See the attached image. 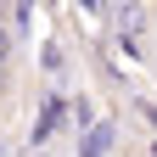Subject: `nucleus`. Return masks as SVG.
<instances>
[{
  "label": "nucleus",
  "mask_w": 157,
  "mask_h": 157,
  "mask_svg": "<svg viewBox=\"0 0 157 157\" xmlns=\"http://www.w3.org/2000/svg\"><path fill=\"white\" fill-rule=\"evenodd\" d=\"M112 23L124 39H146L157 28V6H146V0H112Z\"/></svg>",
  "instance_id": "nucleus-1"
},
{
  "label": "nucleus",
  "mask_w": 157,
  "mask_h": 157,
  "mask_svg": "<svg viewBox=\"0 0 157 157\" xmlns=\"http://www.w3.org/2000/svg\"><path fill=\"white\" fill-rule=\"evenodd\" d=\"M6 95H11V73H0V101H6Z\"/></svg>",
  "instance_id": "nucleus-4"
},
{
  "label": "nucleus",
  "mask_w": 157,
  "mask_h": 157,
  "mask_svg": "<svg viewBox=\"0 0 157 157\" xmlns=\"http://www.w3.org/2000/svg\"><path fill=\"white\" fill-rule=\"evenodd\" d=\"M140 118L151 124V135H157V101H140Z\"/></svg>",
  "instance_id": "nucleus-3"
},
{
  "label": "nucleus",
  "mask_w": 157,
  "mask_h": 157,
  "mask_svg": "<svg viewBox=\"0 0 157 157\" xmlns=\"http://www.w3.org/2000/svg\"><path fill=\"white\" fill-rule=\"evenodd\" d=\"M11 62H17V28L0 23V73H11Z\"/></svg>",
  "instance_id": "nucleus-2"
},
{
  "label": "nucleus",
  "mask_w": 157,
  "mask_h": 157,
  "mask_svg": "<svg viewBox=\"0 0 157 157\" xmlns=\"http://www.w3.org/2000/svg\"><path fill=\"white\" fill-rule=\"evenodd\" d=\"M146 157H157V140H151V146H146Z\"/></svg>",
  "instance_id": "nucleus-5"
}]
</instances>
